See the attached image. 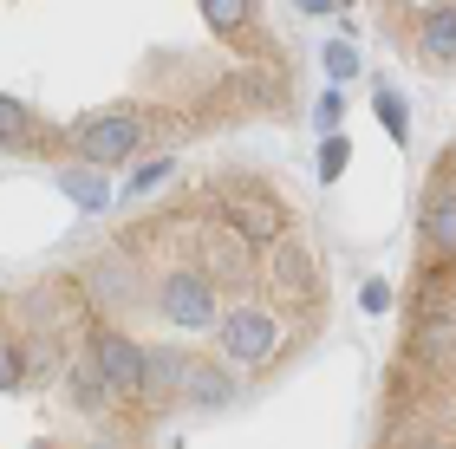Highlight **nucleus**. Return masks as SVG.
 Listing matches in <instances>:
<instances>
[{"mask_svg": "<svg viewBox=\"0 0 456 449\" xmlns=\"http://www.w3.org/2000/svg\"><path fill=\"white\" fill-rule=\"evenodd\" d=\"M66 196L78 202V209H105V202H111V189H105L98 170H66Z\"/></svg>", "mask_w": 456, "mask_h": 449, "instance_id": "nucleus-10", "label": "nucleus"}, {"mask_svg": "<svg viewBox=\"0 0 456 449\" xmlns=\"http://www.w3.org/2000/svg\"><path fill=\"white\" fill-rule=\"evenodd\" d=\"M27 137V111H20V98H0V144H20Z\"/></svg>", "mask_w": 456, "mask_h": 449, "instance_id": "nucleus-12", "label": "nucleus"}, {"mask_svg": "<svg viewBox=\"0 0 456 449\" xmlns=\"http://www.w3.org/2000/svg\"><path fill=\"white\" fill-rule=\"evenodd\" d=\"M137 144H143V124H137L131 111L92 117V124L78 131V156H86V163H124V156H131Z\"/></svg>", "mask_w": 456, "mask_h": 449, "instance_id": "nucleus-4", "label": "nucleus"}, {"mask_svg": "<svg viewBox=\"0 0 456 449\" xmlns=\"http://www.w3.org/2000/svg\"><path fill=\"white\" fill-rule=\"evenodd\" d=\"M183 391H190L196 404H209V411H216V404H228L235 378H228L222 365H196V358H190V372H183Z\"/></svg>", "mask_w": 456, "mask_h": 449, "instance_id": "nucleus-8", "label": "nucleus"}, {"mask_svg": "<svg viewBox=\"0 0 456 449\" xmlns=\"http://www.w3.org/2000/svg\"><path fill=\"white\" fill-rule=\"evenodd\" d=\"M33 449H59V443H33Z\"/></svg>", "mask_w": 456, "mask_h": 449, "instance_id": "nucleus-18", "label": "nucleus"}, {"mask_svg": "<svg viewBox=\"0 0 456 449\" xmlns=\"http://www.w3.org/2000/svg\"><path fill=\"white\" fill-rule=\"evenodd\" d=\"M404 39L418 46V59H430V66H450V59H456V0H444V7H424L418 27H404Z\"/></svg>", "mask_w": 456, "mask_h": 449, "instance_id": "nucleus-6", "label": "nucleus"}, {"mask_svg": "<svg viewBox=\"0 0 456 449\" xmlns=\"http://www.w3.org/2000/svg\"><path fill=\"white\" fill-rule=\"evenodd\" d=\"M300 7H314V13H326V7H333V0H300Z\"/></svg>", "mask_w": 456, "mask_h": 449, "instance_id": "nucleus-17", "label": "nucleus"}, {"mask_svg": "<svg viewBox=\"0 0 456 449\" xmlns=\"http://www.w3.org/2000/svg\"><path fill=\"white\" fill-rule=\"evenodd\" d=\"M379 117L391 124V137H404V105H398V98H391V92H379Z\"/></svg>", "mask_w": 456, "mask_h": 449, "instance_id": "nucleus-14", "label": "nucleus"}, {"mask_svg": "<svg viewBox=\"0 0 456 449\" xmlns=\"http://www.w3.org/2000/svg\"><path fill=\"white\" fill-rule=\"evenodd\" d=\"M72 404H78V411H105V404H111V384L105 378H98V365H72Z\"/></svg>", "mask_w": 456, "mask_h": 449, "instance_id": "nucleus-9", "label": "nucleus"}, {"mask_svg": "<svg viewBox=\"0 0 456 449\" xmlns=\"http://www.w3.org/2000/svg\"><path fill=\"white\" fill-rule=\"evenodd\" d=\"M320 170H326V182H333V176L346 170V144H339V137H333V144L320 150Z\"/></svg>", "mask_w": 456, "mask_h": 449, "instance_id": "nucleus-15", "label": "nucleus"}, {"mask_svg": "<svg viewBox=\"0 0 456 449\" xmlns=\"http://www.w3.org/2000/svg\"><path fill=\"white\" fill-rule=\"evenodd\" d=\"M183 372H190V358L176 352V345H143V404H170L183 391Z\"/></svg>", "mask_w": 456, "mask_h": 449, "instance_id": "nucleus-7", "label": "nucleus"}, {"mask_svg": "<svg viewBox=\"0 0 456 449\" xmlns=\"http://www.w3.org/2000/svg\"><path fill=\"white\" fill-rule=\"evenodd\" d=\"M202 13H209V27H222V33H241L248 20H255L248 0H202Z\"/></svg>", "mask_w": 456, "mask_h": 449, "instance_id": "nucleus-11", "label": "nucleus"}, {"mask_svg": "<svg viewBox=\"0 0 456 449\" xmlns=\"http://www.w3.org/2000/svg\"><path fill=\"white\" fill-rule=\"evenodd\" d=\"M326 72L346 78V72H352V52H346V46H326Z\"/></svg>", "mask_w": 456, "mask_h": 449, "instance_id": "nucleus-16", "label": "nucleus"}, {"mask_svg": "<svg viewBox=\"0 0 456 449\" xmlns=\"http://www.w3.org/2000/svg\"><path fill=\"white\" fill-rule=\"evenodd\" d=\"M222 215H228V229L241 241H255V248H274L281 241V209L267 196H222Z\"/></svg>", "mask_w": 456, "mask_h": 449, "instance_id": "nucleus-5", "label": "nucleus"}, {"mask_svg": "<svg viewBox=\"0 0 456 449\" xmlns=\"http://www.w3.org/2000/svg\"><path fill=\"white\" fill-rule=\"evenodd\" d=\"M20 372H27V358H20V345L13 339H0V391H13Z\"/></svg>", "mask_w": 456, "mask_h": 449, "instance_id": "nucleus-13", "label": "nucleus"}, {"mask_svg": "<svg viewBox=\"0 0 456 449\" xmlns=\"http://www.w3.org/2000/svg\"><path fill=\"white\" fill-rule=\"evenodd\" d=\"M216 274L209 268H163L157 274V313L183 325V333H196V325H209L216 319Z\"/></svg>", "mask_w": 456, "mask_h": 449, "instance_id": "nucleus-2", "label": "nucleus"}, {"mask_svg": "<svg viewBox=\"0 0 456 449\" xmlns=\"http://www.w3.org/2000/svg\"><path fill=\"white\" fill-rule=\"evenodd\" d=\"M281 313L274 306H261V300H241V306H228V313L216 319V352L222 358H235V365H267L281 352Z\"/></svg>", "mask_w": 456, "mask_h": 449, "instance_id": "nucleus-1", "label": "nucleus"}, {"mask_svg": "<svg viewBox=\"0 0 456 449\" xmlns=\"http://www.w3.org/2000/svg\"><path fill=\"white\" fill-rule=\"evenodd\" d=\"M92 365H98V378L111 384L118 404H137V391H143V345L131 333H118V325L92 333Z\"/></svg>", "mask_w": 456, "mask_h": 449, "instance_id": "nucleus-3", "label": "nucleus"}]
</instances>
